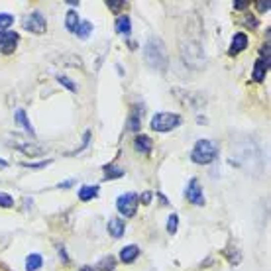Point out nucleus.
<instances>
[{"mask_svg": "<svg viewBox=\"0 0 271 271\" xmlns=\"http://www.w3.org/2000/svg\"><path fill=\"white\" fill-rule=\"evenodd\" d=\"M144 57H146V63L158 71H163L167 67V52H165V46L160 38H152L146 48H144Z\"/></svg>", "mask_w": 271, "mask_h": 271, "instance_id": "1", "label": "nucleus"}, {"mask_svg": "<svg viewBox=\"0 0 271 271\" xmlns=\"http://www.w3.org/2000/svg\"><path fill=\"white\" fill-rule=\"evenodd\" d=\"M218 160V146L213 140H199L191 152V162L197 165H209Z\"/></svg>", "mask_w": 271, "mask_h": 271, "instance_id": "2", "label": "nucleus"}, {"mask_svg": "<svg viewBox=\"0 0 271 271\" xmlns=\"http://www.w3.org/2000/svg\"><path fill=\"white\" fill-rule=\"evenodd\" d=\"M179 124H181V116L175 112H158L150 122L152 130L160 132V134H167V132L175 130Z\"/></svg>", "mask_w": 271, "mask_h": 271, "instance_id": "3", "label": "nucleus"}, {"mask_svg": "<svg viewBox=\"0 0 271 271\" xmlns=\"http://www.w3.org/2000/svg\"><path fill=\"white\" fill-rule=\"evenodd\" d=\"M138 205H140V197H138L136 193H124V195H120L118 201H116L118 213L126 218H132L136 215Z\"/></svg>", "mask_w": 271, "mask_h": 271, "instance_id": "4", "label": "nucleus"}, {"mask_svg": "<svg viewBox=\"0 0 271 271\" xmlns=\"http://www.w3.org/2000/svg\"><path fill=\"white\" fill-rule=\"evenodd\" d=\"M185 197H187V201L193 203L195 207H203V205L207 203V199H205V191H203V187H201V183H199L197 177H193V179L189 181L187 191H185Z\"/></svg>", "mask_w": 271, "mask_h": 271, "instance_id": "5", "label": "nucleus"}, {"mask_svg": "<svg viewBox=\"0 0 271 271\" xmlns=\"http://www.w3.org/2000/svg\"><path fill=\"white\" fill-rule=\"evenodd\" d=\"M24 28H26L28 32H32V34H44V32L48 30V22H46V18H44L42 12H32V14L26 18Z\"/></svg>", "mask_w": 271, "mask_h": 271, "instance_id": "6", "label": "nucleus"}, {"mask_svg": "<svg viewBox=\"0 0 271 271\" xmlns=\"http://www.w3.org/2000/svg\"><path fill=\"white\" fill-rule=\"evenodd\" d=\"M18 42H20V34L18 32H10V30L0 32V52L4 55L14 54Z\"/></svg>", "mask_w": 271, "mask_h": 271, "instance_id": "7", "label": "nucleus"}, {"mask_svg": "<svg viewBox=\"0 0 271 271\" xmlns=\"http://www.w3.org/2000/svg\"><path fill=\"white\" fill-rule=\"evenodd\" d=\"M248 48V36L244 34V32H238V34H234V38H232V44H230V50H228V55H238L240 52H244Z\"/></svg>", "mask_w": 271, "mask_h": 271, "instance_id": "8", "label": "nucleus"}, {"mask_svg": "<svg viewBox=\"0 0 271 271\" xmlns=\"http://www.w3.org/2000/svg\"><path fill=\"white\" fill-rule=\"evenodd\" d=\"M134 150L138 154H150L154 150V142L150 136H144V134H138L136 140H134Z\"/></svg>", "mask_w": 271, "mask_h": 271, "instance_id": "9", "label": "nucleus"}, {"mask_svg": "<svg viewBox=\"0 0 271 271\" xmlns=\"http://www.w3.org/2000/svg\"><path fill=\"white\" fill-rule=\"evenodd\" d=\"M126 128H128L130 132H134V134H138V132L142 130V110H140V107H134V108H132L130 118H128V122H126Z\"/></svg>", "mask_w": 271, "mask_h": 271, "instance_id": "10", "label": "nucleus"}, {"mask_svg": "<svg viewBox=\"0 0 271 271\" xmlns=\"http://www.w3.org/2000/svg\"><path fill=\"white\" fill-rule=\"evenodd\" d=\"M99 185H85V187H81L79 189V201H83V203H87V201H93V199H97L99 197Z\"/></svg>", "mask_w": 271, "mask_h": 271, "instance_id": "11", "label": "nucleus"}, {"mask_svg": "<svg viewBox=\"0 0 271 271\" xmlns=\"http://www.w3.org/2000/svg\"><path fill=\"white\" fill-rule=\"evenodd\" d=\"M138 256H140V248H138L136 244H132V246H124V248L120 250V260H122L124 264H132Z\"/></svg>", "mask_w": 271, "mask_h": 271, "instance_id": "12", "label": "nucleus"}, {"mask_svg": "<svg viewBox=\"0 0 271 271\" xmlns=\"http://www.w3.org/2000/svg\"><path fill=\"white\" fill-rule=\"evenodd\" d=\"M126 232V226H124V220L120 218H110L108 220V234L112 238H122Z\"/></svg>", "mask_w": 271, "mask_h": 271, "instance_id": "13", "label": "nucleus"}, {"mask_svg": "<svg viewBox=\"0 0 271 271\" xmlns=\"http://www.w3.org/2000/svg\"><path fill=\"white\" fill-rule=\"evenodd\" d=\"M268 65L262 61V59H258L256 61V65H254V71H252V79L256 81V83H264L266 81V75H268Z\"/></svg>", "mask_w": 271, "mask_h": 271, "instance_id": "14", "label": "nucleus"}, {"mask_svg": "<svg viewBox=\"0 0 271 271\" xmlns=\"http://www.w3.org/2000/svg\"><path fill=\"white\" fill-rule=\"evenodd\" d=\"M16 122L30 134V136H34L36 132H34V126H32V122L28 120V116H26V110H22V108H18L16 110Z\"/></svg>", "mask_w": 271, "mask_h": 271, "instance_id": "15", "label": "nucleus"}, {"mask_svg": "<svg viewBox=\"0 0 271 271\" xmlns=\"http://www.w3.org/2000/svg\"><path fill=\"white\" fill-rule=\"evenodd\" d=\"M103 171H105V175H107V181H114V179L124 177V169H122V167H118V165H114V163L105 165V167H103Z\"/></svg>", "mask_w": 271, "mask_h": 271, "instance_id": "16", "label": "nucleus"}, {"mask_svg": "<svg viewBox=\"0 0 271 271\" xmlns=\"http://www.w3.org/2000/svg\"><path fill=\"white\" fill-rule=\"evenodd\" d=\"M44 264V258L40 254H30L26 258V271H38Z\"/></svg>", "mask_w": 271, "mask_h": 271, "instance_id": "17", "label": "nucleus"}, {"mask_svg": "<svg viewBox=\"0 0 271 271\" xmlns=\"http://www.w3.org/2000/svg\"><path fill=\"white\" fill-rule=\"evenodd\" d=\"M79 22H81V18H79L77 10H69L67 16H65V28H67L69 32H75L77 26H79Z\"/></svg>", "mask_w": 271, "mask_h": 271, "instance_id": "18", "label": "nucleus"}, {"mask_svg": "<svg viewBox=\"0 0 271 271\" xmlns=\"http://www.w3.org/2000/svg\"><path fill=\"white\" fill-rule=\"evenodd\" d=\"M130 30H132L130 16H118V20H116V32H118V34L128 36V34H130Z\"/></svg>", "mask_w": 271, "mask_h": 271, "instance_id": "19", "label": "nucleus"}, {"mask_svg": "<svg viewBox=\"0 0 271 271\" xmlns=\"http://www.w3.org/2000/svg\"><path fill=\"white\" fill-rule=\"evenodd\" d=\"M93 32V22H89V20H81L79 22V26H77V30H75V34L79 36V38H89V34Z\"/></svg>", "mask_w": 271, "mask_h": 271, "instance_id": "20", "label": "nucleus"}, {"mask_svg": "<svg viewBox=\"0 0 271 271\" xmlns=\"http://www.w3.org/2000/svg\"><path fill=\"white\" fill-rule=\"evenodd\" d=\"M114 268H116V260H114L112 256L103 258V260L97 264V270L99 271H114Z\"/></svg>", "mask_w": 271, "mask_h": 271, "instance_id": "21", "label": "nucleus"}, {"mask_svg": "<svg viewBox=\"0 0 271 271\" xmlns=\"http://www.w3.org/2000/svg\"><path fill=\"white\" fill-rule=\"evenodd\" d=\"M12 24H14V16H12V14H4V12H0V32H6Z\"/></svg>", "mask_w": 271, "mask_h": 271, "instance_id": "22", "label": "nucleus"}, {"mask_svg": "<svg viewBox=\"0 0 271 271\" xmlns=\"http://www.w3.org/2000/svg\"><path fill=\"white\" fill-rule=\"evenodd\" d=\"M57 81H59L65 89H69L71 93H77V89H79V87L75 85V81H71V79H69V77H65V75H57Z\"/></svg>", "mask_w": 271, "mask_h": 271, "instance_id": "23", "label": "nucleus"}, {"mask_svg": "<svg viewBox=\"0 0 271 271\" xmlns=\"http://www.w3.org/2000/svg\"><path fill=\"white\" fill-rule=\"evenodd\" d=\"M177 226H179V218H177V215H171V217L167 218V232H169V234H175V232H177Z\"/></svg>", "mask_w": 271, "mask_h": 271, "instance_id": "24", "label": "nucleus"}, {"mask_svg": "<svg viewBox=\"0 0 271 271\" xmlns=\"http://www.w3.org/2000/svg\"><path fill=\"white\" fill-rule=\"evenodd\" d=\"M12 205H14V199L8 193H0V207L2 209H10Z\"/></svg>", "mask_w": 271, "mask_h": 271, "instance_id": "25", "label": "nucleus"}, {"mask_svg": "<svg viewBox=\"0 0 271 271\" xmlns=\"http://www.w3.org/2000/svg\"><path fill=\"white\" fill-rule=\"evenodd\" d=\"M260 54H262V57H260V59H262V61H264V63L270 67V42H266V44L262 46Z\"/></svg>", "mask_w": 271, "mask_h": 271, "instance_id": "26", "label": "nucleus"}, {"mask_svg": "<svg viewBox=\"0 0 271 271\" xmlns=\"http://www.w3.org/2000/svg\"><path fill=\"white\" fill-rule=\"evenodd\" d=\"M91 130H85V134H83V144H81V148L77 150V152H83V150H87L89 148V142H91Z\"/></svg>", "mask_w": 271, "mask_h": 271, "instance_id": "27", "label": "nucleus"}, {"mask_svg": "<svg viewBox=\"0 0 271 271\" xmlns=\"http://www.w3.org/2000/svg\"><path fill=\"white\" fill-rule=\"evenodd\" d=\"M52 163V160H48V162H38V163H22L24 167H30V169H42V167H48Z\"/></svg>", "mask_w": 271, "mask_h": 271, "instance_id": "28", "label": "nucleus"}, {"mask_svg": "<svg viewBox=\"0 0 271 271\" xmlns=\"http://www.w3.org/2000/svg\"><path fill=\"white\" fill-rule=\"evenodd\" d=\"M107 6H108L110 10H120L122 6H124V0H107Z\"/></svg>", "mask_w": 271, "mask_h": 271, "instance_id": "29", "label": "nucleus"}, {"mask_svg": "<svg viewBox=\"0 0 271 271\" xmlns=\"http://www.w3.org/2000/svg\"><path fill=\"white\" fill-rule=\"evenodd\" d=\"M270 6H271L270 0H266V2H264V0H260V2H258V10H260V12H268V10H270Z\"/></svg>", "mask_w": 271, "mask_h": 271, "instance_id": "30", "label": "nucleus"}, {"mask_svg": "<svg viewBox=\"0 0 271 271\" xmlns=\"http://www.w3.org/2000/svg\"><path fill=\"white\" fill-rule=\"evenodd\" d=\"M232 6H234V10H244L246 6H250V2H246V0H236Z\"/></svg>", "mask_w": 271, "mask_h": 271, "instance_id": "31", "label": "nucleus"}, {"mask_svg": "<svg viewBox=\"0 0 271 271\" xmlns=\"http://www.w3.org/2000/svg\"><path fill=\"white\" fill-rule=\"evenodd\" d=\"M246 26L254 30V28H258V20H256L254 16H248V18H246Z\"/></svg>", "mask_w": 271, "mask_h": 271, "instance_id": "32", "label": "nucleus"}, {"mask_svg": "<svg viewBox=\"0 0 271 271\" xmlns=\"http://www.w3.org/2000/svg\"><path fill=\"white\" fill-rule=\"evenodd\" d=\"M152 197H154V193H150V191H146V193H142V203H144V205H150V201H152Z\"/></svg>", "mask_w": 271, "mask_h": 271, "instance_id": "33", "label": "nucleus"}, {"mask_svg": "<svg viewBox=\"0 0 271 271\" xmlns=\"http://www.w3.org/2000/svg\"><path fill=\"white\" fill-rule=\"evenodd\" d=\"M73 183H75V179H69V181H65V183H59L57 187H59V189H69Z\"/></svg>", "mask_w": 271, "mask_h": 271, "instance_id": "34", "label": "nucleus"}, {"mask_svg": "<svg viewBox=\"0 0 271 271\" xmlns=\"http://www.w3.org/2000/svg\"><path fill=\"white\" fill-rule=\"evenodd\" d=\"M6 167H8V162H6V160H2V158H0V171H2V169H6Z\"/></svg>", "mask_w": 271, "mask_h": 271, "instance_id": "35", "label": "nucleus"}, {"mask_svg": "<svg viewBox=\"0 0 271 271\" xmlns=\"http://www.w3.org/2000/svg\"><path fill=\"white\" fill-rule=\"evenodd\" d=\"M79 271H97L95 268H91V266H85V268H81Z\"/></svg>", "mask_w": 271, "mask_h": 271, "instance_id": "36", "label": "nucleus"}]
</instances>
